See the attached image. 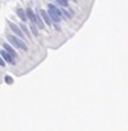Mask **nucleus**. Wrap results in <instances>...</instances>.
Returning a JSON list of instances; mask_svg holds the SVG:
<instances>
[{
  "mask_svg": "<svg viewBox=\"0 0 128 131\" xmlns=\"http://www.w3.org/2000/svg\"><path fill=\"white\" fill-rule=\"evenodd\" d=\"M3 47H4V49H5V51H7L8 53H9V55H10V56H12L13 58H16V56H17V53H16V51H14V49H13L12 47L9 46V44H8V43H3Z\"/></svg>",
  "mask_w": 128,
  "mask_h": 131,
  "instance_id": "39448f33",
  "label": "nucleus"
},
{
  "mask_svg": "<svg viewBox=\"0 0 128 131\" xmlns=\"http://www.w3.org/2000/svg\"><path fill=\"white\" fill-rule=\"evenodd\" d=\"M34 23L38 25L40 29H44V22H43V19L40 18V14H35V22Z\"/></svg>",
  "mask_w": 128,
  "mask_h": 131,
  "instance_id": "0eeeda50",
  "label": "nucleus"
},
{
  "mask_svg": "<svg viewBox=\"0 0 128 131\" xmlns=\"http://www.w3.org/2000/svg\"><path fill=\"white\" fill-rule=\"evenodd\" d=\"M26 17L29 18V19H30V21H31V22H35V13L32 12V10L30 9V8H29V9L26 10Z\"/></svg>",
  "mask_w": 128,
  "mask_h": 131,
  "instance_id": "9d476101",
  "label": "nucleus"
},
{
  "mask_svg": "<svg viewBox=\"0 0 128 131\" xmlns=\"http://www.w3.org/2000/svg\"><path fill=\"white\" fill-rule=\"evenodd\" d=\"M58 4H61L62 7H67V0H57Z\"/></svg>",
  "mask_w": 128,
  "mask_h": 131,
  "instance_id": "4468645a",
  "label": "nucleus"
},
{
  "mask_svg": "<svg viewBox=\"0 0 128 131\" xmlns=\"http://www.w3.org/2000/svg\"><path fill=\"white\" fill-rule=\"evenodd\" d=\"M48 8L53 10V12L56 13V14L58 16V17H61V18H62V10H61V9H58V8H57L56 5H53V4H49V5H48Z\"/></svg>",
  "mask_w": 128,
  "mask_h": 131,
  "instance_id": "6e6552de",
  "label": "nucleus"
},
{
  "mask_svg": "<svg viewBox=\"0 0 128 131\" xmlns=\"http://www.w3.org/2000/svg\"><path fill=\"white\" fill-rule=\"evenodd\" d=\"M48 16L51 17V19L54 22V23H58V22L61 21V17H58V16H57V14H56V13H54L52 9H49V8H48Z\"/></svg>",
  "mask_w": 128,
  "mask_h": 131,
  "instance_id": "423d86ee",
  "label": "nucleus"
},
{
  "mask_svg": "<svg viewBox=\"0 0 128 131\" xmlns=\"http://www.w3.org/2000/svg\"><path fill=\"white\" fill-rule=\"evenodd\" d=\"M30 30H31V34L34 35V37H38V35H39V31H38V29H36V26H35L34 22L30 23Z\"/></svg>",
  "mask_w": 128,
  "mask_h": 131,
  "instance_id": "9b49d317",
  "label": "nucleus"
},
{
  "mask_svg": "<svg viewBox=\"0 0 128 131\" xmlns=\"http://www.w3.org/2000/svg\"><path fill=\"white\" fill-rule=\"evenodd\" d=\"M39 14L42 16V19H43V22H44V23H48V25L52 23V19H51V17L48 16V13L45 12V10L40 9V10H39Z\"/></svg>",
  "mask_w": 128,
  "mask_h": 131,
  "instance_id": "20e7f679",
  "label": "nucleus"
},
{
  "mask_svg": "<svg viewBox=\"0 0 128 131\" xmlns=\"http://www.w3.org/2000/svg\"><path fill=\"white\" fill-rule=\"evenodd\" d=\"M7 38H8V40H9L10 43L13 44V46L17 47V48L22 49V51H27V46H26L25 43H23L22 40H21L20 38L14 37V35H12V34H7Z\"/></svg>",
  "mask_w": 128,
  "mask_h": 131,
  "instance_id": "f257e3e1",
  "label": "nucleus"
},
{
  "mask_svg": "<svg viewBox=\"0 0 128 131\" xmlns=\"http://www.w3.org/2000/svg\"><path fill=\"white\" fill-rule=\"evenodd\" d=\"M17 16L21 18V21H27V17H26V13H25V10L23 9H21V8H18L17 9Z\"/></svg>",
  "mask_w": 128,
  "mask_h": 131,
  "instance_id": "1a4fd4ad",
  "label": "nucleus"
},
{
  "mask_svg": "<svg viewBox=\"0 0 128 131\" xmlns=\"http://www.w3.org/2000/svg\"><path fill=\"white\" fill-rule=\"evenodd\" d=\"M18 27H20V29H21V31H22L23 34H26L27 37H30V31H29V29H27V27H26V26H25V25H23V23H21V25H20V26H18Z\"/></svg>",
  "mask_w": 128,
  "mask_h": 131,
  "instance_id": "f8f14e48",
  "label": "nucleus"
},
{
  "mask_svg": "<svg viewBox=\"0 0 128 131\" xmlns=\"http://www.w3.org/2000/svg\"><path fill=\"white\" fill-rule=\"evenodd\" d=\"M0 55H1V57H3V60L5 61V62H9L10 65H14L16 64V61H14V58H13L12 56H10L9 53H8L5 49H3V51H0Z\"/></svg>",
  "mask_w": 128,
  "mask_h": 131,
  "instance_id": "f03ea898",
  "label": "nucleus"
},
{
  "mask_svg": "<svg viewBox=\"0 0 128 131\" xmlns=\"http://www.w3.org/2000/svg\"><path fill=\"white\" fill-rule=\"evenodd\" d=\"M4 80H5V83H8V84H12V83H13V79L9 77V75H5Z\"/></svg>",
  "mask_w": 128,
  "mask_h": 131,
  "instance_id": "ddd939ff",
  "label": "nucleus"
},
{
  "mask_svg": "<svg viewBox=\"0 0 128 131\" xmlns=\"http://www.w3.org/2000/svg\"><path fill=\"white\" fill-rule=\"evenodd\" d=\"M9 27H10V30H12L13 33H14L16 35H18L20 37V39H23L25 38V35H23V33L21 31V29L17 26V25H14L13 22H9Z\"/></svg>",
  "mask_w": 128,
  "mask_h": 131,
  "instance_id": "7ed1b4c3",
  "label": "nucleus"
}]
</instances>
